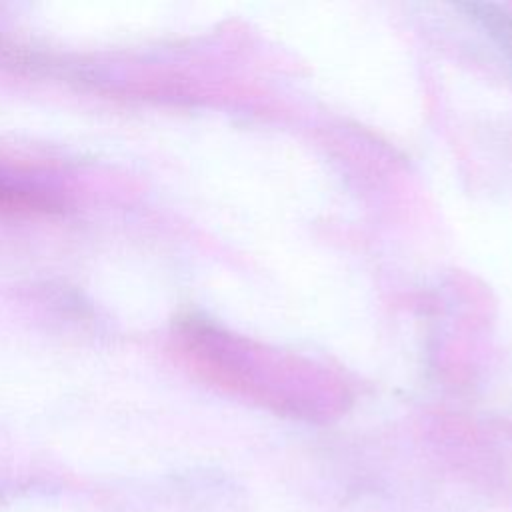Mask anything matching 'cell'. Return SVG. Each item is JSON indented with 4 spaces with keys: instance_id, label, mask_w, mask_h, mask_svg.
I'll return each instance as SVG.
<instances>
[{
    "instance_id": "cell-1",
    "label": "cell",
    "mask_w": 512,
    "mask_h": 512,
    "mask_svg": "<svg viewBox=\"0 0 512 512\" xmlns=\"http://www.w3.org/2000/svg\"><path fill=\"white\" fill-rule=\"evenodd\" d=\"M48 206L50 202L44 196L12 188L10 184L0 180V214L44 212V210H50Z\"/></svg>"
}]
</instances>
